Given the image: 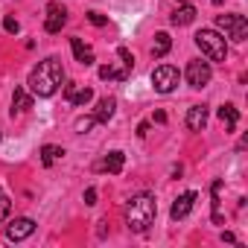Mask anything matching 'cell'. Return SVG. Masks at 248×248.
Segmentation results:
<instances>
[{
  "mask_svg": "<svg viewBox=\"0 0 248 248\" xmlns=\"http://www.w3.org/2000/svg\"><path fill=\"white\" fill-rule=\"evenodd\" d=\"M152 120H155V123H167V114H164V111H155Z\"/></svg>",
  "mask_w": 248,
  "mask_h": 248,
  "instance_id": "cell-29",
  "label": "cell"
},
{
  "mask_svg": "<svg viewBox=\"0 0 248 248\" xmlns=\"http://www.w3.org/2000/svg\"><path fill=\"white\" fill-rule=\"evenodd\" d=\"M210 3H213V6H219V3H222V0H210Z\"/></svg>",
  "mask_w": 248,
  "mask_h": 248,
  "instance_id": "cell-31",
  "label": "cell"
},
{
  "mask_svg": "<svg viewBox=\"0 0 248 248\" xmlns=\"http://www.w3.org/2000/svg\"><path fill=\"white\" fill-rule=\"evenodd\" d=\"M85 204H96V190H93V187L85 190Z\"/></svg>",
  "mask_w": 248,
  "mask_h": 248,
  "instance_id": "cell-27",
  "label": "cell"
},
{
  "mask_svg": "<svg viewBox=\"0 0 248 248\" xmlns=\"http://www.w3.org/2000/svg\"><path fill=\"white\" fill-rule=\"evenodd\" d=\"M62 82H64V67H62V62L59 59H44V62H38V67L30 73V91L35 93V96H53L59 88H62Z\"/></svg>",
  "mask_w": 248,
  "mask_h": 248,
  "instance_id": "cell-1",
  "label": "cell"
},
{
  "mask_svg": "<svg viewBox=\"0 0 248 248\" xmlns=\"http://www.w3.org/2000/svg\"><path fill=\"white\" fill-rule=\"evenodd\" d=\"M184 76H187V85H190V88H204V85L210 82L213 70H210V64H207V62L196 59V62H190V64H187Z\"/></svg>",
  "mask_w": 248,
  "mask_h": 248,
  "instance_id": "cell-6",
  "label": "cell"
},
{
  "mask_svg": "<svg viewBox=\"0 0 248 248\" xmlns=\"http://www.w3.org/2000/svg\"><path fill=\"white\" fill-rule=\"evenodd\" d=\"M93 123H96L93 117H79V120H76V132H79V135H85V132L93 126Z\"/></svg>",
  "mask_w": 248,
  "mask_h": 248,
  "instance_id": "cell-23",
  "label": "cell"
},
{
  "mask_svg": "<svg viewBox=\"0 0 248 248\" xmlns=\"http://www.w3.org/2000/svg\"><path fill=\"white\" fill-rule=\"evenodd\" d=\"M196 44H199V50H202L210 62H225V56H228L225 35H219L216 30H202V32H196Z\"/></svg>",
  "mask_w": 248,
  "mask_h": 248,
  "instance_id": "cell-3",
  "label": "cell"
},
{
  "mask_svg": "<svg viewBox=\"0 0 248 248\" xmlns=\"http://www.w3.org/2000/svg\"><path fill=\"white\" fill-rule=\"evenodd\" d=\"M216 27L225 32V38H231L236 44H242L248 38V21H245V15H219Z\"/></svg>",
  "mask_w": 248,
  "mask_h": 248,
  "instance_id": "cell-4",
  "label": "cell"
},
{
  "mask_svg": "<svg viewBox=\"0 0 248 248\" xmlns=\"http://www.w3.org/2000/svg\"><path fill=\"white\" fill-rule=\"evenodd\" d=\"M64 24H67V9H64L62 3H50V6H47L44 30H47L50 35H56V32H62V30H64Z\"/></svg>",
  "mask_w": 248,
  "mask_h": 248,
  "instance_id": "cell-7",
  "label": "cell"
},
{
  "mask_svg": "<svg viewBox=\"0 0 248 248\" xmlns=\"http://www.w3.org/2000/svg\"><path fill=\"white\" fill-rule=\"evenodd\" d=\"M219 120L225 123V132H233L236 123H239V111H236L233 105H222V108H219Z\"/></svg>",
  "mask_w": 248,
  "mask_h": 248,
  "instance_id": "cell-16",
  "label": "cell"
},
{
  "mask_svg": "<svg viewBox=\"0 0 248 248\" xmlns=\"http://www.w3.org/2000/svg\"><path fill=\"white\" fill-rule=\"evenodd\" d=\"M170 47H172V38H170L167 32H158V35H155V44H152V56L161 59V56L170 53Z\"/></svg>",
  "mask_w": 248,
  "mask_h": 248,
  "instance_id": "cell-20",
  "label": "cell"
},
{
  "mask_svg": "<svg viewBox=\"0 0 248 248\" xmlns=\"http://www.w3.org/2000/svg\"><path fill=\"white\" fill-rule=\"evenodd\" d=\"M114 108H117V99H114V96H102V99L96 102L93 120H96V123H108V120L114 117Z\"/></svg>",
  "mask_w": 248,
  "mask_h": 248,
  "instance_id": "cell-14",
  "label": "cell"
},
{
  "mask_svg": "<svg viewBox=\"0 0 248 248\" xmlns=\"http://www.w3.org/2000/svg\"><path fill=\"white\" fill-rule=\"evenodd\" d=\"M210 193H213V222H216V225H222V222H225V216H222V199H219V193H222V178H216V181H213Z\"/></svg>",
  "mask_w": 248,
  "mask_h": 248,
  "instance_id": "cell-19",
  "label": "cell"
},
{
  "mask_svg": "<svg viewBox=\"0 0 248 248\" xmlns=\"http://www.w3.org/2000/svg\"><path fill=\"white\" fill-rule=\"evenodd\" d=\"M207 126V105H190L187 111V129L190 132H204Z\"/></svg>",
  "mask_w": 248,
  "mask_h": 248,
  "instance_id": "cell-11",
  "label": "cell"
},
{
  "mask_svg": "<svg viewBox=\"0 0 248 248\" xmlns=\"http://www.w3.org/2000/svg\"><path fill=\"white\" fill-rule=\"evenodd\" d=\"M88 21H91L93 27H105V24H108V18H105L102 12H88Z\"/></svg>",
  "mask_w": 248,
  "mask_h": 248,
  "instance_id": "cell-25",
  "label": "cell"
},
{
  "mask_svg": "<svg viewBox=\"0 0 248 248\" xmlns=\"http://www.w3.org/2000/svg\"><path fill=\"white\" fill-rule=\"evenodd\" d=\"M64 99H67L70 105H76V108H82V105H88V102L93 99V91H91L88 85H79V82H70V85H64Z\"/></svg>",
  "mask_w": 248,
  "mask_h": 248,
  "instance_id": "cell-9",
  "label": "cell"
},
{
  "mask_svg": "<svg viewBox=\"0 0 248 248\" xmlns=\"http://www.w3.org/2000/svg\"><path fill=\"white\" fill-rule=\"evenodd\" d=\"M9 210H12V202H9V196L3 190H0V222L9 219Z\"/></svg>",
  "mask_w": 248,
  "mask_h": 248,
  "instance_id": "cell-22",
  "label": "cell"
},
{
  "mask_svg": "<svg viewBox=\"0 0 248 248\" xmlns=\"http://www.w3.org/2000/svg\"><path fill=\"white\" fill-rule=\"evenodd\" d=\"M222 239H225V242H236V236H233L231 231H225V233H222Z\"/></svg>",
  "mask_w": 248,
  "mask_h": 248,
  "instance_id": "cell-30",
  "label": "cell"
},
{
  "mask_svg": "<svg viewBox=\"0 0 248 248\" xmlns=\"http://www.w3.org/2000/svg\"><path fill=\"white\" fill-rule=\"evenodd\" d=\"M3 27H6V32H9V35H15V32L21 30V24H18L15 18H6V21H3Z\"/></svg>",
  "mask_w": 248,
  "mask_h": 248,
  "instance_id": "cell-26",
  "label": "cell"
},
{
  "mask_svg": "<svg viewBox=\"0 0 248 248\" xmlns=\"http://www.w3.org/2000/svg\"><path fill=\"white\" fill-rule=\"evenodd\" d=\"M30 105H32V96H30L24 88H15V96H12V117L21 114V111H27Z\"/></svg>",
  "mask_w": 248,
  "mask_h": 248,
  "instance_id": "cell-17",
  "label": "cell"
},
{
  "mask_svg": "<svg viewBox=\"0 0 248 248\" xmlns=\"http://www.w3.org/2000/svg\"><path fill=\"white\" fill-rule=\"evenodd\" d=\"M117 53H120V59H123V64H126V67H129V70H132V67H135V56H132V53H129V50H126V47H120V50H117Z\"/></svg>",
  "mask_w": 248,
  "mask_h": 248,
  "instance_id": "cell-24",
  "label": "cell"
},
{
  "mask_svg": "<svg viewBox=\"0 0 248 248\" xmlns=\"http://www.w3.org/2000/svg\"><path fill=\"white\" fill-rule=\"evenodd\" d=\"M70 50H73V56H76V62L82 67H91L93 64V50L88 44H82V38H70Z\"/></svg>",
  "mask_w": 248,
  "mask_h": 248,
  "instance_id": "cell-12",
  "label": "cell"
},
{
  "mask_svg": "<svg viewBox=\"0 0 248 248\" xmlns=\"http://www.w3.org/2000/svg\"><path fill=\"white\" fill-rule=\"evenodd\" d=\"M32 231H35V222H32L30 216H18V219H12V222L6 225V236H9L12 242H21V239L32 236Z\"/></svg>",
  "mask_w": 248,
  "mask_h": 248,
  "instance_id": "cell-8",
  "label": "cell"
},
{
  "mask_svg": "<svg viewBox=\"0 0 248 248\" xmlns=\"http://www.w3.org/2000/svg\"><path fill=\"white\" fill-rule=\"evenodd\" d=\"M62 158H64V149H62V146H53V143L41 146V164H44V167H53V164L62 161Z\"/></svg>",
  "mask_w": 248,
  "mask_h": 248,
  "instance_id": "cell-18",
  "label": "cell"
},
{
  "mask_svg": "<svg viewBox=\"0 0 248 248\" xmlns=\"http://www.w3.org/2000/svg\"><path fill=\"white\" fill-rule=\"evenodd\" d=\"M178 79H181V73H178V67H172V64H161V67L152 70V88H155L158 93H172V91L178 88Z\"/></svg>",
  "mask_w": 248,
  "mask_h": 248,
  "instance_id": "cell-5",
  "label": "cell"
},
{
  "mask_svg": "<svg viewBox=\"0 0 248 248\" xmlns=\"http://www.w3.org/2000/svg\"><path fill=\"white\" fill-rule=\"evenodd\" d=\"M146 135H149V123L143 120V123H140V126H138V138H146Z\"/></svg>",
  "mask_w": 248,
  "mask_h": 248,
  "instance_id": "cell-28",
  "label": "cell"
},
{
  "mask_svg": "<svg viewBox=\"0 0 248 248\" xmlns=\"http://www.w3.org/2000/svg\"><path fill=\"white\" fill-rule=\"evenodd\" d=\"M196 207V193L193 190H187V193H181L178 199H175V204H172V210H170V216H172V222H178V219H184V216H190V210Z\"/></svg>",
  "mask_w": 248,
  "mask_h": 248,
  "instance_id": "cell-10",
  "label": "cell"
},
{
  "mask_svg": "<svg viewBox=\"0 0 248 248\" xmlns=\"http://www.w3.org/2000/svg\"><path fill=\"white\" fill-rule=\"evenodd\" d=\"M123 167H126V155H123V152H108V155H105V161H102L96 170L117 175V172H123Z\"/></svg>",
  "mask_w": 248,
  "mask_h": 248,
  "instance_id": "cell-13",
  "label": "cell"
},
{
  "mask_svg": "<svg viewBox=\"0 0 248 248\" xmlns=\"http://www.w3.org/2000/svg\"><path fill=\"white\" fill-rule=\"evenodd\" d=\"M155 216H158V202H155L152 193H138V196L129 199V204H126V225H129V231H135V233L149 231Z\"/></svg>",
  "mask_w": 248,
  "mask_h": 248,
  "instance_id": "cell-2",
  "label": "cell"
},
{
  "mask_svg": "<svg viewBox=\"0 0 248 248\" xmlns=\"http://www.w3.org/2000/svg\"><path fill=\"white\" fill-rule=\"evenodd\" d=\"M196 6H190V3H184V6H178L175 12H172V24L175 27H187V24H193L196 21Z\"/></svg>",
  "mask_w": 248,
  "mask_h": 248,
  "instance_id": "cell-15",
  "label": "cell"
},
{
  "mask_svg": "<svg viewBox=\"0 0 248 248\" xmlns=\"http://www.w3.org/2000/svg\"><path fill=\"white\" fill-rule=\"evenodd\" d=\"M126 76H129V67H123V70H117V67H111V64L99 67V79H117V82H123Z\"/></svg>",
  "mask_w": 248,
  "mask_h": 248,
  "instance_id": "cell-21",
  "label": "cell"
}]
</instances>
